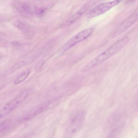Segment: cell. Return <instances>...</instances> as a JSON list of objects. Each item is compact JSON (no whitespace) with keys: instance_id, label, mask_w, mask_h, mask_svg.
Listing matches in <instances>:
<instances>
[{"instance_id":"cell-1","label":"cell","mask_w":138,"mask_h":138,"mask_svg":"<svg viewBox=\"0 0 138 138\" xmlns=\"http://www.w3.org/2000/svg\"><path fill=\"white\" fill-rule=\"evenodd\" d=\"M130 38L126 37L118 41L104 52L87 63L81 69L85 72L103 63L123 48L129 43Z\"/></svg>"},{"instance_id":"cell-2","label":"cell","mask_w":138,"mask_h":138,"mask_svg":"<svg viewBox=\"0 0 138 138\" xmlns=\"http://www.w3.org/2000/svg\"><path fill=\"white\" fill-rule=\"evenodd\" d=\"M92 28H89L84 30L73 36L63 45V49L66 51L71 47L87 38L93 33Z\"/></svg>"},{"instance_id":"cell-3","label":"cell","mask_w":138,"mask_h":138,"mask_svg":"<svg viewBox=\"0 0 138 138\" xmlns=\"http://www.w3.org/2000/svg\"><path fill=\"white\" fill-rule=\"evenodd\" d=\"M85 116L84 111H79L76 113L68 129L69 135H74L81 129L84 123Z\"/></svg>"},{"instance_id":"cell-4","label":"cell","mask_w":138,"mask_h":138,"mask_svg":"<svg viewBox=\"0 0 138 138\" xmlns=\"http://www.w3.org/2000/svg\"><path fill=\"white\" fill-rule=\"evenodd\" d=\"M138 10L119 26L111 33V37L115 38L124 32L137 20Z\"/></svg>"},{"instance_id":"cell-5","label":"cell","mask_w":138,"mask_h":138,"mask_svg":"<svg viewBox=\"0 0 138 138\" xmlns=\"http://www.w3.org/2000/svg\"><path fill=\"white\" fill-rule=\"evenodd\" d=\"M120 1V0H115L97 5L88 14L89 17L94 18L103 14L115 7L119 2Z\"/></svg>"},{"instance_id":"cell-6","label":"cell","mask_w":138,"mask_h":138,"mask_svg":"<svg viewBox=\"0 0 138 138\" xmlns=\"http://www.w3.org/2000/svg\"><path fill=\"white\" fill-rule=\"evenodd\" d=\"M113 117V121H111V131L109 136H116L120 132L125 125L123 118L119 115L116 114Z\"/></svg>"},{"instance_id":"cell-7","label":"cell","mask_w":138,"mask_h":138,"mask_svg":"<svg viewBox=\"0 0 138 138\" xmlns=\"http://www.w3.org/2000/svg\"><path fill=\"white\" fill-rule=\"evenodd\" d=\"M19 105V102L14 99L0 110V120Z\"/></svg>"},{"instance_id":"cell-8","label":"cell","mask_w":138,"mask_h":138,"mask_svg":"<svg viewBox=\"0 0 138 138\" xmlns=\"http://www.w3.org/2000/svg\"><path fill=\"white\" fill-rule=\"evenodd\" d=\"M86 9L84 7L78 11L73 15L70 17L66 21L63 23L60 26V27L63 28L67 27L73 23L78 20L83 14L85 13Z\"/></svg>"},{"instance_id":"cell-9","label":"cell","mask_w":138,"mask_h":138,"mask_svg":"<svg viewBox=\"0 0 138 138\" xmlns=\"http://www.w3.org/2000/svg\"><path fill=\"white\" fill-rule=\"evenodd\" d=\"M15 8L17 11L21 13L30 14L32 13L30 7L25 3L21 2L16 4L15 5Z\"/></svg>"},{"instance_id":"cell-10","label":"cell","mask_w":138,"mask_h":138,"mask_svg":"<svg viewBox=\"0 0 138 138\" xmlns=\"http://www.w3.org/2000/svg\"><path fill=\"white\" fill-rule=\"evenodd\" d=\"M30 72L27 71L23 72L18 76L14 81V83L16 84H18L25 80L29 75Z\"/></svg>"},{"instance_id":"cell-11","label":"cell","mask_w":138,"mask_h":138,"mask_svg":"<svg viewBox=\"0 0 138 138\" xmlns=\"http://www.w3.org/2000/svg\"><path fill=\"white\" fill-rule=\"evenodd\" d=\"M13 25L18 29L23 31H28V29L25 24L20 21H15L13 22Z\"/></svg>"},{"instance_id":"cell-12","label":"cell","mask_w":138,"mask_h":138,"mask_svg":"<svg viewBox=\"0 0 138 138\" xmlns=\"http://www.w3.org/2000/svg\"><path fill=\"white\" fill-rule=\"evenodd\" d=\"M46 9L43 8H37L35 9V12L36 15L40 17H43L44 14Z\"/></svg>"},{"instance_id":"cell-13","label":"cell","mask_w":138,"mask_h":138,"mask_svg":"<svg viewBox=\"0 0 138 138\" xmlns=\"http://www.w3.org/2000/svg\"><path fill=\"white\" fill-rule=\"evenodd\" d=\"M25 64V62L23 61L18 62L16 63L11 69L12 72H13L20 68Z\"/></svg>"},{"instance_id":"cell-14","label":"cell","mask_w":138,"mask_h":138,"mask_svg":"<svg viewBox=\"0 0 138 138\" xmlns=\"http://www.w3.org/2000/svg\"><path fill=\"white\" fill-rule=\"evenodd\" d=\"M129 1H134V0H129Z\"/></svg>"},{"instance_id":"cell-15","label":"cell","mask_w":138,"mask_h":138,"mask_svg":"<svg viewBox=\"0 0 138 138\" xmlns=\"http://www.w3.org/2000/svg\"><path fill=\"white\" fill-rule=\"evenodd\" d=\"M1 58V56H0V58Z\"/></svg>"}]
</instances>
